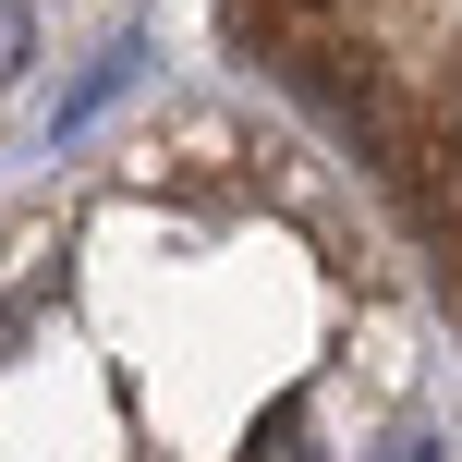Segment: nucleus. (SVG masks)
<instances>
[{"instance_id":"f257e3e1","label":"nucleus","mask_w":462,"mask_h":462,"mask_svg":"<svg viewBox=\"0 0 462 462\" xmlns=\"http://www.w3.org/2000/svg\"><path fill=\"white\" fill-rule=\"evenodd\" d=\"M24 61H37V13H24V0H0V86H13Z\"/></svg>"},{"instance_id":"f03ea898","label":"nucleus","mask_w":462,"mask_h":462,"mask_svg":"<svg viewBox=\"0 0 462 462\" xmlns=\"http://www.w3.org/2000/svg\"><path fill=\"white\" fill-rule=\"evenodd\" d=\"M122 73H134V61H97V73H86V86H73V97H61V122H86V110H110V97H122Z\"/></svg>"},{"instance_id":"7ed1b4c3","label":"nucleus","mask_w":462,"mask_h":462,"mask_svg":"<svg viewBox=\"0 0 462 462\" xmlns=\"http://www.w3.org/2000/svg\"><path fill=\"white\" fill-rule=\"evenodd\" d=\"M268 462H317V439H304V414H280V426H268Z\"/></svg>"}]
</instances>
